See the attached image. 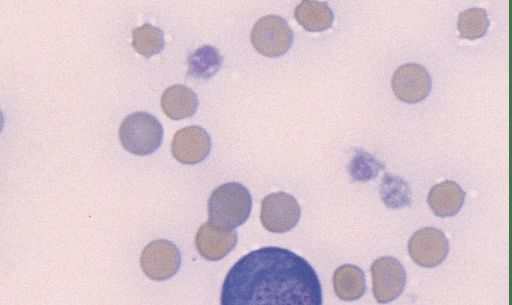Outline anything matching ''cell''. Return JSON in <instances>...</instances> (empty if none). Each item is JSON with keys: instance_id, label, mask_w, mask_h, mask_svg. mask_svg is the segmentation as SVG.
I'll use <instances>...</instances> for the list:
<instances>
[{"instance_id": "8", "label": "cell", "mask_w": 512, "mask_h": 305, "mask_svg": "<svg viewBox=\"0 0 512 305\" xmlns=\"http://www.w3.org/2000/svg\"><path fill=\"white\" fill-rule=\"evenodd\" d=\"M407 248L409 256L417 265L432 268L446 259L449 242L440 229L424 227L412 234Z\"/></svg>"}, {"instance_id": "1", "label": "cell", "mask_w": 512, "mask_h": 305, "mask_svg": "<svg viewBox=\"0 0 512 305\" xmlns=\"http://www.w3.org/2000/svg\"><path fill=\"white\" fill-rule=\"evenodd\" d=\"M220 305H322V288L307 260L268 246L247 253L230 268Z\"/></svg>"}, {"instance_id": "2", "label": "cell", "mask_w": 512, "mask_h": 305, "mask_svg": "<svg viewBox=\"0 0 512 305\" xmlns=\"http://www.w3.org/2000/svg\"><path fill=\"white\" fill-rule=\"evenodd\" d=\"M207 208L210 223L226 229H235L249 218L252 197L244 185L228 182L212 191Z\"/></svg>"}, {"instance_id": "3", "label": "cell", "mask_w": 512, "mask_h": 305, "mask_svg": "<svg viewBox=\"0 0 512 305\" xmlns=\"http://www.w3.org/2000/svg\"><path fill=\"white\" fill-rule=\"evenodd\" d=\"M121 145L135 155L155 152L163 140V127L159 120L143 111L134 112L122 121L119 131Z\"/></svg>"}, {"instance_id": "20", "label": "cell", "mask_w": 512, "mask_h": 305, "mask_svg": "<svg viewBox=\"0 0 512 305\" xmlns=\"http://www.w3.org/2000/svg\"><path fill=\"white\" fill-rule=\"evenodd\" d=\"M385 166L367 151L357 148L348 165L352 181H369L374 179Z\"/></svg>"}, {"instance_id": "11", "label": "cell", "mask_w": 512, "mask_h": 305, "mask_svg": "<svg viewBox=\"0 0 512 305\" xmlns=\"http://www.w3.org/2000/svg\"><path fill=\"white\" fill-rule=\"evenodd\" d=\"M237 232L216 226L209 221L203 223L195 236L198 253L206 260L218 261L226 257L236 246Z\"/></svg>"}, {"instance_id": "7", "label": "cell", "mask_w": 512, "mask_h": 305, "mask_svg": "<svg viewBox=\"0 0 512 305\" xmlns=\"http://www.w3.org/2000/svg\"><path fill=\"white\" fill-rule=\"evenodd\" d=\"M301 216L297 200L285 192L267 195L261 204L260 221L272 233H285L293 229Z\"/></svg>"}, {"instance_id": "4", "label": "cell", "mask_w": 512, "mask_h": 305, "mask_svg": "<svg viewBox=\"0 0 512 305\" xmlns=\"http://www.w3.org/2000/svg\"><path fill=\"white\" fill-rule=\"evenodd\" d=\"M250 39L257 52L275 58L290 49L294 36L285 19L277 15H266L256 21Z\"/></svg>"}, {"instance_id": "13", "label": "cell", "mask_w": 512, "mask_h": 305, "mask_svg": "<svg viewBox=\"0 0 512 305\" xmlns=\"http://www.w3.org/2000/svg\"><path fill=\"white\" fill-rule=\"evenodd\" d=\"M161 108L169 118L180 120L191 117L198 108L195 92L182 84H175L164 90L161 96Z\"/></svg>"}, {"instance_id": "14", "label": "cell", "mask_w": 512, "mask_h": 305, "mask_svg": "<svg viewBox=\"0 0 512 305\" xmlns=\"http://www.w3.org/2000/svg\"><path fill=\"white\" fill-rule=\"evenodd\" d=\"M333 288L336 296L343 301L359 299L366 291L363 270L352 264L338 267L333 274Z\"/></svg>"}, {"instance_id": "18", "label": "cell", "mask_w": 512, "mask_h": 305, "mask_svg": "<svg viewBox=\"0 0 512 305\" xmlns=\"http://www.w3.org/2000/svg\"><path fill=\"white\" fill-rule=\"evenodd\" d=\"M165 46L163 31L149 23L132 30V47L146 58L160 53Z\"/></svg>"}, {"instance_id": "15", "label": "cell", "mask_w": 512, "mask_h": 305, "mask_svg": "<svg viewBox=\"0 0 512 305\" xmlns=\"http://www.w3.org/2000/svg\"><path fill=\"white\" fill-rule=\"evenodd\" d=\"M294 17L306 31L316 32L332 26L334 13L325 2L303 1L296 6Z\"/></svg>"}, {"instance_id": "10", "label": "cell", "mask_w": 512, "mask_h": 305, "mask_svg": "<svg viewBox=\"0 0 512 305\" xmlns=\"http://www.w3.org/2000/svg\"><path fill=\"white\" fill-rule=\"evenodd\" d=\"M211 150L210 135L198 125L187 126L176 131L171 142L173 157L183 164L203 161Z\"/></svg>"}, {"instance_id": "19", "label": "cell", "mask_w": 512, "mask_h": 305, "mask_svg": "<svg viewBox=\"0 0 512 305\" xmlns=\"http://www.w3.org/2000/svg\"><path fill=\"white\" fill-rule=\"evenodd\" d=\"M489 27L487 12L483 8L473 7L459 13L457 28L460 38L474 40L483 37Z\"/></svg>"}, {"instance_id": "6", "label": "cell", "mask_w": 512, "mask_h": 305, "mask_svg": "<svg viewBox=\"0 0 512 305\" xmlns=\"http://www.w3.org/2000/svg\"><path fill=\"white\" fill-rule=\"evenodd\" d=\"M370 272L373 295L378 303H389L402 294L407 277L398 259L391 256L379 257L373 261Z\"/></svg>"}, {"instance_id": "9", "label": "cell", "mask_w": 512, "mask_h": 305, "mask_svg": "<svg viewBox=\"0 0 512 305\" xmlns=\"http://www.w3.org/2000/svg\"><path fill=\"white\" fill-rule=\"evenodd\" d=\"M391 85L399 100L405 103H417L429 95L432 81L430 74L422 65L406 63L396 69Z\"/></svg>"}, {"instance_id": "17", "label": "cell", "mask_w": 512, "mask_h": 305, "mask_svg": "<svg viewBox=\"0 0 512 305\" xmlns=\"http://www.w3.org/2000/svg\"><path fill=\"white\" fill-rule=\"evenodd\" d=\"M380 196L384 204L390 209L409 206L411 203V190L401 177L386 173L379 187Z\"/></svg>"}, {"instance_id": "16", "label": "cell", "mask_w": 512, "mask_h": 305, "mask_svg": "<svg viewBox=\"0 0 512 305\" xmlns=\"http://www.w3.org/2000/svg\"><path fill=\"white\" fill-rule=\"evenodd\" d=\"M187 62V76L206 80L220 69L223 57L215 47L203 45L189 53Z\"/></svg>"}, {"instance_id": "12", "label": "cell", "mask_w": 512, "mask_h": 305, "mask_svg": "<svg viewBox=\"0 0 512 305\" xmlns=\"http://www.w3.org/2000/svg\"><path fill=\"white\" fill-rule=\"evenodd\" d=\"M464 200L465 192L452 180H445L434 185L427 197L431 210L441 218L456 215L462 208Z\"/></svg>"}, {"instance_id": "5", "label": "cell", "mask_w": 512, "mask_h": 305, "mask_svg": "<svg viewBox=\"0 0 512 305\" xmlns=\"http://www.w3.org/2000/svg\"><path fill=\"white\" fill-rule=\"evenodd\" d=\"M140 266L148 278L164 281L178 272L181 266V254L178 247L171 241L154 240L142 250Z\"/></svg>"}]
</instances>
